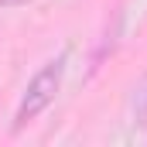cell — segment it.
Segmentation results:
<instances>
[{
	"mask_svg": "<svg viewBox=\"0 0 147 147\" xmlns=\"http://www.w3.org/2000/svg\"><path fill=\"white\" fill-rule=\"evenodd\" d=\"M65 62H69V55L62 51L58 58H51V62L28 82V92H24L21 106H17V116H14V127H17V130H21L28 120H34L38 113L55 99V92H58V86H62V75H65Z\"/></svg>",
	"mask_w": 147,
	"mask_h": 147,
	"instance_id": "cell-1",
	"label": "cell"
},
{
	"mask_svg": "<svg viewBox=\"0 0 147 147\" xmlns=\"http://www.w3.org/2000/svg\"><path fill=\"white\" fill-rule=\"evenodd\" d=\"M130 116H134V123H137V127H144V123H147V75L137 82V89H134V99H130Z\"/></svg>",
	"mask_w": 147,
	"mask_h": 147,
	"instance_id": "cell-2",
	"label": "cell"
},
{
	"mask_svg": "<svg viewBox=\"0 0 147 147\" xmlns=\"http://www.w3.org/2000/svg\"><path fill=\"white\" fill-rule=\"evenodd\" d=\"M24 3H31V0H0V7H24Z\"/></svg>",
	"mask_w": 147,
	"mask_h": 147,
	"instance_id": "cell-3",
	"label": "cell"
}]
</instances>
